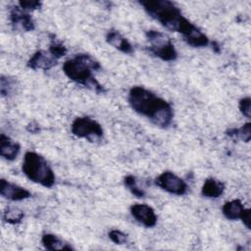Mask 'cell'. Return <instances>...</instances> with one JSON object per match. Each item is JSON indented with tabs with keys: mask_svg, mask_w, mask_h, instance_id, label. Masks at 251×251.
Listing matches in <instances>:
<instances>
[{
	"mask_svg": "<svg viewBox=\"0 0 251 251\" xmlns=\"http://www.w3.org/2000/svg\"><path fill=\"white\" fill-rule=\"evenodd\" d=\"M127 101L130 108L137 114L147 118L153 125L168 128L174 120V109L167 100L143 86L129 89Z\"/></svg>",
	"mask_w": 251,
	"mask_h": 251,
	"instance_id": "cell-1",
	"label": "cell"
},
{
	"mask_svg": "<svg viewBox=\"0 0 251 251\" xmlns=\"http://www.w3.org/2000/svg\"><path fill=\"white\" fill-rule=\"evenodd\" d=\"M139 4L150 17L166 28L179 32L182 37H185L196 27L182 15L180 9L174 2L169 0H145L139 1Z\"/></svg>",
	"mask_w": 251,
	"mask_h": 251,
	"instance_id": "cell-2",
	"label": "cell"
},
{
	"mask_svg": "<svg viewBox=\"0 0 251 251\" xmlns=\"http://www.w3.org/2000/svg\"><path fill=\"white\" fill-rule=\"evenodd\" d=\"M62 69L65 75L71 80L81 84L98 94L106 92L105 87L93 75L94 71L101 70V66L91 55L84 53L75 54L73 58L64 62Z\"/></svg>",
	"mask_w": 251,
	"mask_h": 251,
	"instance_id": "cell-3",
	"label": "cell"
},
{
	"mask_svg": "<svg viewBox=\"0 0 251 251\" xmlns=\"http://www.w3.org/2000/svg\"><path fill=\"white\" fill-rule=\"evenodd\" d=\"M22 171L29 180L44 187H52L55 184L56 176L53 170L46 159L36 152H25Z\"/></svg>",
	"mask_w": 251,
	"mask_h": 251,
	"instance_id": "cell-4",
	"label": "cell"
},
{
	"mask_svg": "<svg viewBox=\"0 0 251 251\" xmlns=\"http://www.w3.org/2000/svg\"><path fill=\"white\" fill-rule=\"evenodd\" d=\"M146 38L149 42V51L155 57L172 62L177 59L176 49L172 40L163 32L150 29L146 31Z\"/></svg>",
	"mask_w": 251,
	"mask_h": 251,
	"instance_id": "cell-5",
	"label": "cell"
},
{
	"mask_svg": "<svg viewBox=\"0 0 251 251\" xmlns=\"http://www.w3.org/2000/svg\"><path fill=\"white\" fill-rule=\"evenodd\" d=\"M71 131L75 136L89 142L101 141L104 134L101 125L89 117L75 118L71 125Z\"/></svg>",
	"mask_w": 251,
	"mask_h": 251,
	"instance_id": "cell-6",
	"label": "cell"
},
{
	"mask_svg": "<svg viewBox=\"0 0 251 251\" xmlns=\"http://www.w3.org/2000/svg\"><path fill=\"white\" fill-rule=\"evenodd\" d=\"M155 183L161 189L177 196L184 195L188 190L187 183L171 171L161 173L155 179Z\"/></svg>",
	"mask_w": 251,
	"mask_h": 251,
	"instance_id": "cell-7",
	"label": "cell"
},
{
	"mask_svg": "<svg viewBox=\"0 0 251 251\" xmlns=\"http://www.w3.org/2000/svg\"><path fill=\"white\" fill-rule=\"evenodd\" d=\"M9 19L14 30L32 31L35 28V23L32 17L19 6H14L10 9Z\"/></svg>",
	"mask_w": 251,
	"mask_h": 251,
	"instance_id": "cell-8",
	"label": "cell"
},
{
	"mask_svg": "<svg viewBox=\"0 0 251 251\" xmlns=\"http://www.w3.org/2000/svg\"><path fill=\"white\" fill-rule=\"evenodd\" d=\"M131 216L142 226L146 227H153L157 224V215L152 207L147 204L136 203L130 206Z\"/></svg>",
	"mask_w": 251,
	"mask_h": 251,
	"instance_id": "cell-9",
	"label": "cell"
},
{
	"mask_svg": "<svg viewBox=\"0 0 251 251\" xmlns=\"http://www.w3.org/2000/svg\"><path fill=\"white\" fill-rule=\"evenodd\" d=\"M0 194L10 201H22L31 196V193L18 184L10 182L4 178L0 180Z\"/></svg>",
	"mask_w": 251,
	"mask_h": 251,
	"instance_id": "cell-10",
	"label": "cell"
},
{
	"mask_svg": "<svg viewBox=\"0 0 251 251\" xmlns=\"http://www.w3.org/2000/svg\"><path fill=\"white\" fill-rule=\"evenodd\" d=\"M58 60L49 52L38 50L27 61V67L31 70L47 71L57 65Z\"/></svg>",
	"mask_w": 251,
	"mask_h": 251,
	"instance_id": "cell-11",
	"label": "cell"
},
{
	"mask_svg": "<svg viewBox=\"0 0 251 251\" xmlns=\"http://www.w3.org/2000/svg\"><path fill=\"white\" fill-rule=\"evenodd\" d=\"M106 42L113 46L114 48L118 49L119 51L125 53V54H132L133 53V47L131 43L117 29L111 28L106 33Z\"/></svg>",
	"mask_w": 251,
	"mask_h": 251,
	"instance_id": "cell-12",
	"label": "cell"
},
{
	"mask_svg": "<svg viewBox=\"0 0 251 251\" xmlns=\"http://www.w3.org/2000/svg\"><path fill=\"white\" fill-rule=\"evenodd\" d=\"M21 151V146L18 142L10 138L4 133L0 135V155L7 161H14Z\"/></svg>",
	"mask_w": 251,
	"mask_h": 251,
	"instance_id": "cell-13",
	"label": "cell"
},
{
	"mask_svg": "<svg viewBox=\"0 0 251 251\" xmlns=\"http://www.w3.org/2000/svg\"><path fill=\"white\" fill-rule=\"evenodd\" d=\"M225 191V184L223 181L215 178L208 177L201 188V193L207 198H218Z\"/></svg>",
	"mask_w": 251,
	"mask_h": 251,
	"instance_id": "cell-14",
	"label": "cell"
},
{
	"mask_svg": "<svg viewBox=\"0 0 251 251\" xmlns=\"http://www.w3.org/2000/svg\"><path fill=\"white\" fill-rule=\"evenodd\" d=\"M245 210L242 202L238 199H233L226 202L222 207V213L226 219L229 221L240 220Z\"/></svg>",
	"mask_w": 251,
	"mask_h": 251,
	"instance_id": "cell-15",
	"label": "cell"
},
{
	"mask_svg": "<svg viewBox=\"0 0 251 251\" xmlns=\"http://www.w3.org/2000/svg\"><path fill=\"white\" fill-rule=\"evenodd\" d=\"M42 245L47 250H73L68 242L53 233H44L41 237Z\"/></svg>",
	"mask_w": 251,
	"mask_h": 251,
	"instance_id": "cell-16",
	"label": "cell"
},
{
	"mask_svg": "<svg viewBox=\"0 0 251 251\" xmlns=\"http://www.w3.org/2000/svg\"><path fill=\"white\" fill-rule=\"evenodd\" d=\"M226 135L232 138L240 139L244 142H249L251 138V124L246 123L240 127H232L226 130Z\"/></svg>",
	"mask_w": 251,
	"mask_h": 251,
	"instance_id": "cell-17",
	"label": "cell"
},
{
	"mask_svg": "<svg viewBox=\"0 0 251 251\" xmlns=\"http://www.w3.org/2000/svg\"><path fill=\"white\" fill-rule=\"evenodd\" d=\"M48 52L57 60H59L60 58L64 57L67 54L68 49L64 45V43L60 39H58L54 34H50V43L48 47Z\"/></svg>",
	"mask_w": 251,
	"mask_h": 251,
	"instance_id": "cell-18",
	"label": "cell"
},
{
	"mask_svg": "<svg viewBox=\"0 0 251 251\" xmlns=\"http://www.w3.org/2000/svg\"><path fill=\"white\" fill-rule=\"evenodd\" d=\"M24 217H25L24 211L17 207H8L3 213L4 222L10 225H16L21 223Z\"/></svg>",
	"mask_w": 251,
	"mask_h": 251,
	"instance_id": "cell-19",
	"label": "cell"
},
{
	"mask_svg": "<svg viewBox=\"0 0 251 251\" xmlns=\"http://www.w3.org/2000/svg\"><path fill=\"white\" fill-rule=\"evenodd\" d=\"M125 186L136 197L142 198L145 196V191L138 185L136 177L132 175H127L124 178Z\"/></svg>",
	"mask_w": 251,
	"mask_h": 251,
	"instance_id": "cell-20",
	"label": "cell"
},
{
	"mask_svg": "<svg viewBox=\"0 0 251 251\" xmlns=\"http://www.w3.org/2000/svg\"><path fill=\"white\" fill-rule=\"evenodd\" d=\"M16 88V80L9 76L1 75L0 78V91L2 97L9 96L11 93L14 92Z\"/></svg>",
	"mask_w": 251,
	"mask_h": 251,
	"instance_id": "cell-21",
	"label": "cell"
},
{
	"mask_svg": "<svg viewBox=\"0 0 251 251\" xmlns=\"http://www.w3.org/2000/svg\"><path fill=\"white\" fill-rule=\"evenodd\" d=\"M109 238L116 244L122 245L127 242V235L119 229H112L108 233Z\"/></svg>",
	"mask_w": 251,
	"mask_h": 251,
	"instance_id": "cell-22",
	"label": "cell"
},
{
	"mask_svg": "<svg viewBox=\"0 0 251 251\" xmlns=\"http://www.w3.org/2000/svg\"><path fill=\"white\" fill-rule=\"evenodd\" d=\"M238 108L240 113L246 117V118H250V113H251V99L249 96L243 97L239 100L238 102Z\"/></svg>",
	"mask_w": 251,
	"mask_h": 251,
	"instance_id": "cell-23",
	"label": "cell"
},
{
	"mask_svg": "<svg viewBox=\"0 0 251 251\" xmlns=\"http://www.w3.org/2000/svg\"><path fill=\"white\" fill-rule=\"evenodd\" d=\"M41 5H42V3L40 1H36V0H24V1L18 2V6L26 12L40 9Z\"/></svg>",
	"mask_w": 251,
	"mask_h": 251,
	"instance_id": "cell-24",
	"label": "cell"
},
{
	"mask_svg": "<svg viewBox=\"0 0 251 251\" xmlns=\"http://www.w3.org/2000/svg\"><path fill=\"white\" fill-rule=\"evenodd\" d=\"M251 212H250V209H247L245 208L243 214H242V217H241V221L243 223V225L248 228L250 229L251 228V216H250Z\"/></svg>",
	"mask_w": 251,
	"mask_h": 251,
	"instance_id": "cell-25",
	"label": "cell"
},
{
	"mask_svg": "<svg viewBox=\"0 0 251 251\" xmlns=\"http://www.w3.org/2000/svg\"><path fill=\"white\" fill-rule=\"evenodd\" d=\"M26 130L28 132H31V133H37V132L40 131V126L37 123L31 122L26 126Z\"/></svg>",
	"mask_w": 251,
	"mask_h": 251,
	"instance_id": "cell-26",
	"label": "cell"
}]
</instances>
